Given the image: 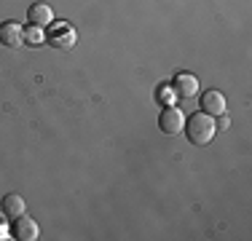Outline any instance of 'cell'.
<instances>
[{
    "instance_id": "obj_1",
    "label": "cell",
    "mask_w": 252,
    "mask_h": 241,
    "mask_svg": "<svg viewBox=\"0 0 252 241\" xmlns=\"http://www.w3.org/2000/svg\"><path fill=\"white\" fill-rule=\"evenodd\" d=\"M183 131L188 134V142L190 145H199V148H204V145H209V142L215 140L218 123H215V118L207 116V113H193L190 120H185Z\"/></svg>"
},
{
    "instance_id": "obj_7",
    "label": "cell",
    "mask_w": 252,
    "mask_h": 241,
    "mask_svg": "<svg viewBox=\"0 0 252 241\" xmlns=\"http://www.w3.org/2000/svg\"><path fill=\"white\" fill-rule=\"evenodd\" d=\"M175 94L180 99H193L199 94V81L193 75H188V72H180L175 78Z\"/></svg>"
},
{
    "instance_id": "obj_5",
    "label": "cell",
    "mask_w": 252,
    "mask_h": 241,
    "mask_svg": "<svg viewBox=\"0 0 252 241\" xmlns=\"http://www.w3.org/2000/svg\"><path fill=\"white\" fill-rule=\"evenodd\" d=\"M27 22L32 24V27H40V30H46L49 24L54 22V11H51V5H46V3H32L27 8Z\"/></svg>"
},
{
    "instance_id": "obj_3",
    "label": "cell",
    "mask_w": 252,
    "mask_h": 241,
    "mask_svg": "<svg viewBox=\"0 0 252 241\" xmlns=\"http://www.w3.org/2000/svg\"><path fill=\"white\" fill-rule=\"evenodd\" d=\"M183 126H185V116H183V110L180 107H164L161 110V116H158V129L164 131V134H180L183 131Z\"/></svg>"
},
{
    "instance_id": "obj_6",
    "label": "cell",
    "mask_w": 252,
    "mask_h": 241,
    "mask_svg": "<svg viewBox=\"0 0 252 241\" xmlns=\"http://www.w3.org/2000/svg\"><path fill=\"white\" fill-rule=\"evenodd\" d=\"M14 236L22 239V241H35L38 239V222L27 214L14 217Z\"/></svg>"
},
{
    "instance_id": "obj_9",
    "label": "cell",
    "mask_w": 252,
    "mask_h": 241,
    "mask_svg": "<svg viewBox=\"0 0 252 241\" xmlns=\"http://www.w3.org/2000/svg\"><path fill=\"white\" fill-rule=\"evenodd\" d=\"M0 209H3V214L5 217H19V214H25V198L22 196H16V193H8V196L3 198V204H0Z\"/></svg>"
},
{
    "instance_id": "obj_2",
    "label": "cell",
    "mask_w": 252,
    "mask_h": 241,
    "mask_svg": "<svg viewBox=\"0 0 252 241\" xmlns=\"http://www.w3.org/2000/svg\"><path fill=\"white\" fill-rule=\"evenodd\" d=\"M46 40L54 46V48H62V51H67V48L75 46V30L70 27L67 22H57V24H49V35H46Z\"/></svg>"
},
{
    "instance_id": "obj_12",
    "label": "cell",
    "mask_w": 252,
    "mask_h": 241,
    "mask_svg": "<svg viewBox=\"0 0 252 241\" xmlns=\"http://www.w3.org/2000/svg\"><path fill=\"white\" fill-rule=\"evenodd\" d=\"M0 239H8V236H5V225H3V220H0Z\"/></svg>"
},
{
    "instance_id": "obj_4",
    "label": "cell",
    "mask_w": 252,
    "mask_h": 241,
    "mask_svg": "<svg viewBox=\"0 0 252 241\" xmlns=\"http://www.w3.org/2000/svg\"><path fill=\"white\" fill-rule=\"evenodd\" d=\"M0 43L8 48H22L25 46V30L19 22H5L0 24Z\"/></svg>"
},
{
    "instance_id": "obj_11",
    "label": "cell",
    "mask_w": 252,
    "mask_h": 241,
    "mask_svg": "<svg viewBox=\"0 0 252 241\" xmlns=\"http://www.w3.org/2000/svg\"><path fill=\"white\" fill-rule=\"evenodd\" d=\"M220 118V129H228V118H225V113H223V116H218Z\"/></svg>"
},
{
    "instance_id": "obj_10",
    "label": "cell",
    "mask_w": 252,
    "mask_h": 241,
    "mask_svg": "<svg viewBox=\"0 0 252 241\" xmlns=\"http://www.w3.org/2000/svg\"><path fill=\"white\" fill-rule=\"evenodd\" d=\"M25 43H30V46H40V43H43V30H40V27H32V24H30V30L25 32Z\"/></svg>"
},
{
    "instance_id": "obj_8",
    "label": "cell",
    "mask_w": 252,
    "mask_h": 241,
    "mask_svg": "<svg viewBox=\"0 0 252 241\" xmlns=\"http://www.w3.org/2000/svg\"><path fill=\"white\" fill-rule=\"evenodd\" d=\"M201 107H204L201 113H207V116L218 118V116H223V113H225V96L212 89V91H207V94L201 96Z\"/></svg>"
}]
</instances>
